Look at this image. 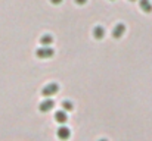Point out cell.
<instances>
[{"label": "cell", "instance_id": "cell-1", "mask_svg": "<svg viewBox=\"0 0 152 141\" xmlns=\"http://www.w3.org/2000/svg\"><path fill=\"white\" fill-rule=\"evenodd\" d=\"M53 54H55V50L50 46H42L36 50V56L39 59H50Z\"/></svg>", "mask_w": 152, "mask_h": 141}, {"label": "cell", "instance_id": "cell-2", "mask_svg": "<svg viewBox=\"0 0 152 141\" xmlns=\"http://www.w3.org/2000/svg\"><path fill=\"white\" fill-rule=\"evenodd\" d=\"M58 91H59V85H58L56 82H50V84H48L46 87H43L42 95H43V97H52V95H55Z\"/></svg>", "mask_w": 152, "mask_h": 141}, {"label": "cell", "instance_id": "cell-3", "mask_svg": "<svg viewBox=\"0 0 152 141\" xmlns=\"http://www.w3.org/2000/svg\"><path fill=\"white\" fill-rule=\"evenodd\" d=\"M56 135H58V138L62 141H66L69 137H71V131H69V128H66V127H61V128H58V131H56Z\"/></svg>", "mask_w": 152, "mask_h": 141}, {"label": "cell", "instance_id": "cell-4", "mask_svg": "<svg viewBox=\"0 0 152 141\" xmlns=\"http://www.w3.org/2000/svg\"><path fill=\"white\" fill-rule=\"evenodd\" d=\"M53 106H55V101H53L52 98H46L45 101H42V103H40L39 110H40V112H43V113H46V112H50L52 109H53Z\"/></svg>", "mask_w": 152, "mask_h": 141}, {"label": "cell", "instance_id": "cell-5", "mask_svg": "<svg viewBox=\"0 0 152 141\" xmlns=\"http://www.w3.org/2000/svg\"><path fill=\"white\" fill-rule=\"evenodd\" d=\"M124 33H126V25L124 24H117L112 30V37L114 38H121Z\"/></svg>", "mask_w": 152, "mask_h": 141}, {"label": "cell", "instance_id": "cell-6", "mask_svg": "<svg viewBox=\"0 0 152 141\" xmlns=\"http://www.w3.org/2000/svg\"><path fill=\"white\" fill-rule=\"evenodd\" d=\"M55 121H56L58 124H61V125L66 124V121H68L66 112H65V110H58V112L55 113Z\"/></svg>", "mask_w": 152, "mask_h": 141}, {"label": "cell", "instance_id": "cell-7", "mask_svg": "<svg viewBox=\"0 0 152 141\" xmlns=\"http://www.w3.org/2000/svg\"><path fill=\"white\" fill-rule=\"evenodd\" d=\"M139 6H140V9H142L145 13H151L152 12L151 0H140V1H139Z\"/></svg>", "mask_w": 152, "mask_h": 141}, {"label": "cell", "instance_id": "cell-8", "mask_svg": "<svg viewBox=\"0 0 152 141\" xmlns=\"http://www.w3.org/2000/svg\"><path fill=\"white\" fill-rule=\"evenodd\" d=\"M103 35H105V28H103V27L98 25V27L93 28V37H95L96 40H102Z\"/></svg>", "mask_w": 152, "mask_h": 141}, {"label": "cell", "instance_id": "cell-9", "mask_svg": "<svg viewBox=\"0 0 152 141\" xmlns=\"http://www.w3.org/2000/svg\"><path fill=\"white\" fill-rule=\"evenodd\" d=\"M52 43H53V37H52L50 34L42 35V38H40V44H42V46H50Z\"/></svg>", "mask_w": 152, "mask_h": 141}, {"label": "cell", "instance_id": "cell-10", "mask_svg": "<svg viewBox=\"0 0 152 141\" xmlns=\"http://www.w3.org/2000/svg\"><path fill=\"white\" fill-rule=\"evenodd\" d=\"M62 109H64L65 112H66V110H68V112H71V110L74 109V106H72V101L64 100V101H62Z\"/></svg>", "mask_w": 152, "mask_h": 141}, {"label": "cell", "instance_id": "cell-11", "mask_svg": "<svg viewBox=\"0 0 152 141\" xmlns=\"http://www.w3.org/2000/svg\"><path fill=\"white\" fill-rule=\"evenodd\" d=\"M74 1H75L77 4H84V3H86L87 0H74Z\"/></svg>", "mask_w": 152, "mask_h": 141}, {"label": "cell", "instance_id": "cell-12", "mask_svg": "<svg viewBox=\"0 0 152 141\" xmlns=\"http://www.w3.org/2000/svg\"><path fill=\"white\" fill-rule=\"evenodd\" d=\"M52 4H59V3H62V0H50Z\"/></svg>", "mask_w": 152, "mask_h": 141}, {"label": "cell", "instance_id": "cell-13", "mask_svg": "<svg viewBox=\"0 0 152 141\" xmlns=\"http://www.w3.org/2000/svg\"><path fill=\"white\" fill-rule=\"evenodd\" d=\"M99 141H108V140H105V138H101V140H99Z\"/></svg>", "mask_w": 152, "mask_h": 141}, {"label": "cell", "instance_id": "cell-14", "mask_svg": "<svg viewBox=\"0 0 152 141\" xmlns=\"http://www.w3.org/2000/svg\"><path fill=\"white\" fill-rule=\"evenodd\" d=\"M130 1H136V0H130Z\"/></svg>", "mask_w": 152, "mask_h": 141}]
</instances>
